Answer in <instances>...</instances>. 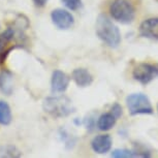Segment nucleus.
<instances>
[{
  "label": "nucleus",
  "mask_w": 158,
  "mask_h": 158,
  "mask_svg": "<svg viewBox=\"0 0 158 158\" xmlns=\"http://www.w3.org/2000/svg\"><path fill=\"white\" fill-rule=\"evenodd\" d=\"M51 19L53 24L60 30H67L71 28L74 24L73 16L69 11L63 8H55L51 13Z\"/></svg>",
  "instance_id": "6"
},
{
  "label": "nucleus",
  "mask_w": 158,
  "mask_h": 158,
  "mask_svg": "<svg viewBox=\"0 0 158 158\" xmlns=\"http://www.w3.org/2000/svg\"><path fill=\"white\" fill-rule=\"evenodd\" d=\"M17 33V29L15 27H8L0 34V55L6 50L7 44L15 38Z\"/></svg>",
  "instance_id": "14"
},
{
  "label": "nucleus",
  "mask_w": 158,
  "mask_h": 158,
  "mask_svg": "<svg viewBox=\"0 0 158 158\" xmlns=\"http://www.w3.org/2000/svg\"><path fill=\"white\" fill-rule=\"evenodd\" d=\"M69 85V77L63 71L56 69L51 79V89L53 93H63Z\"/></svg>",
  "instance_id": "7"
},
{
  "label": "nucleus",
  "mask_w": 158,
  "mask_h": 158,
  "mask_svg": "<svg viewBox=\"0 0 158 158\" xmlns=\"http://www.w3.org/2000/svg\"><path fill=\"white\" fill-rule=\"evenodd\" d=\"M139 33L144 37L158 40V18L144 21L139 26Z\"/></svg>",
  "instance_id": "8"
},
{
  "label": "nucleus",
  "mask_w": 158,
  "mask_h": 158,
  "mask_svg": "<svg viewBox=\"0 0 158 158\" xmlns=\"http://www.w3.org/2000/svg\"><path fill=\"white\" fill-rule=\"evenodd\" d=\"M0 91L5 95H10L14 91V74L7 69L0 71Z\"/></svg>",
  "instance_id": "11"
},
{
  "label": "nucleus",
  "mask_w": 158,
  "mask_h": 158,
  "mask_svg": "<svg viewBox=\"0 0 158 158\" xmlns=\"http://www.w3.org/2000/svg\"><path fill=\"white\" fill-rule=\"evenodd\" d=\"M91 147L95 153H106L112 148V138L108 135H100L95 136L91 142Z\"/></svg>",
  "instance_id": "9"
},
{
  "label": "nucleus",
  "mask_w": 158,
  "mask_h": 158,
  "mask_svg": "<svg viewBox=\"0 0 158 158\" xmlns=\"http://www.w3.org/2000/svg\"><path fill=\"white\" fill-rule=\"evenodd\" d=\"M136 156H139V155L135 152L128 150V149H116L112 152V157L115 158H129Z\"/></svg>",
  "instance_id": "16"
},
{
  "label": "nucleus",
  "mask_w": 158,
  "mask_h": 158,
  "mask_svg": "<svg viewBox=\"0 0 158 158\" xmlns=\"http://www.w3.org/2000/svg\"><path fill=\"white\" fill-rule=\"evenodd\" d=\"M32 1L34 2V4L36 5V6H40V7H41V6H44V4L47 3L49 0H32Z\"/></svg>",
  "instance_id": "19"
},
{
  "label": "nucleus",
  "mask_w": 158,
  "mask_h": 158,
  "mask_svg": "<svg viewBox=\"0 0 158 158\" xmlns=\"http://www.w3.org/2000/svg\"><path fill=\"white\" fill-rule=\"evenodd\" d=\"M113 19L122 24H129L135 20V10L128 0H115L110 6Z\"/></svg>",
  "instance_id": "3"
},
{
  "label": "nucleus",
  "mask_w": 158,
  "mask_h": 158,
  "mask_svg": "<svg viewBox=\"0 0 158 158\" xmlns=\"http://www.w3.org/2000/svg\"><path fill=\"white\" fill-rule=\"evenodd\" d=\"M97 36L109 47L116 48L121 41V34L119 28L109 19L106 15H100L96 20Z\"/></svg>",
  "instance_id": "1"
},
{
  "label": "nucleus",
  "mask_w": 158,
  "mask_h": 158,
  "mask_svg": "<svg viewBox=\"0 0 158 158\" xmlns=\"http://www.w3.org/2000/svg\"><path fill=\"white\" fill-rule=\"evenodd\" d=\"M126 106L130 115L153 114V108L149 98L143 93H133L126 97Z\"/></svg>",
  "instance_id": "4"
},
{
  "label": "nucleus",
  "mask_w": 158,
  "mask_h": 158,
  "mask_svg": "<svg viewBox=\"0 0 158 158\" xmlns=\"http://www.w3.org/2000/svg\"><path fill=\"white\" fill-rule=\"evenodd\" d=\"M62 3L70 10H77L82 7V0H61Z\"/></svg>",
  "instance_id": "17"
},
{
  "label": "nucleus",
  "mask_w": 158,
  "mask_h": 158,
  "mask_svg": "<svg viewBox=\"0 0 158 158\" xmlns=\"http://www.w3.org/2000/svg\"><path fill=\"white\" fill-rule=\"evenodd\" d=\"M13 120L10 106L6 101L0 100V124L3 126H8Z\"/></svg>",
  "instance_id": "13"
},
{
  "label": "nucleus",
  "mask_w": 158,
  "mask_h": 158,
  "mask_svg": "<svg viewBox=\"0 0 158 158\" xmlns=\"http://www.w3.org/2000/svg\"><path fill=\"white\" fill-rule=\"evenodd\" d=\"M133 79L143 85H147L158 77V65L150 63H139L133 68Z\"/></svg>",
  "instance_id": "5"
},
{
  "label": "nucleus",
  "mask_w": 158,
  "mask_h": 158,
  "mask_svg": "<svg viewBox=\"0 0 158 158\" xmlns=\"http://www.w3.org/2000/svg\"><path fill=\"white\" fill-rule=\"evenodd\" d=\"M116 120H117V118L112 113H106V114L101 115L97 120L98 129L102 131L110 130L116 124Z\"/></svg>",
  "instance_id": "12"
},
{
  "label": "nucleus",
  "mask_w": 158,
  "mask_h": 158,
  "mask_svg": "<svg viewBox=\"0 0 158 158\" xmlns=\"http://www.w3.org/2000/svg\"><path fill=\"white\" fill-rule=\"evenodd\" d=\"M71 79L81 88L88 87L93 82V77H92L91 73L85 68H76L71 73Z\"/></svg>",
  "instance_id": "10"
},
{
  "label": "nucleus",
  "mask_w": 158,
  "mask_h": 158,
  "mask_svg": "<svg viewBox=\"0 0 158 158\" xmlns=\"http://www.w3.org/2000/svg\"><path fill=\"white\" fill-rule=\"evenodd\" d=\"M112 114L115 116L116 118H119L122 115V108L120 104L116 103L114 104V106L112 108Z\"/></svg>",
  "instance_id": "18"
},
{
  "label": "nucleus",
  "mask_w": 158,
  "mask_h": 158,
  "mask_svg": "<svg viewBox=\"0 0 158 158\" xmlns=\"http://www.w3.org/2000/svg\"><path fill=\"white\" fill-rule=\"evenodd\" d=\"M21 152L15 146L7 145L0 147V157H20Z\"/></svg>",
  "instance_id": "15"
},
{
  "label": "nucleus",
  "mask_w": 158,
  "mask_h": 158,
  "mask_svg": "<svg viewBox=\"0 0 158 158\" xmlns=\"http://www.w3.org/2000/svg\"><path fill=\"white\" fill-rule=\"evenodd\" d=\"M44 111L55 118L67 117L74 112V106L66 96L47 97L43 102Z\"/></svg>",
  "instance_id": "2"
}]
</instances>
